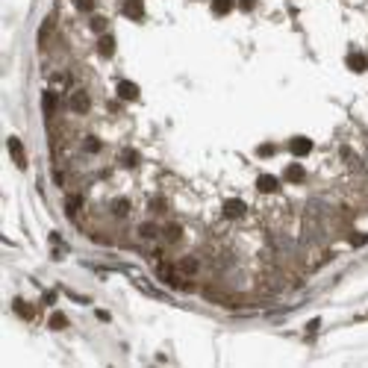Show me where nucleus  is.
<instances>
[{
    "label": "nucleus",
    "mask_w": 368,
    "mask_h": 368,
    "mask_svg": "<svg viewBox=\"0 0 368 368\" xmlns=\"http://www.w3.org/2000/svg\"><path fill=\"white\" fill-rule=\"evenodd\" d=\"M9 153H12V159H15V165L18 168H27V153H24V144H21V138H15V136H9Z\"/></svg>",
    "instance_id": "1"
},
{
    "label": "nucleus",
    "mask_w": 368,
    "mask_h": 368,
    "mask_svg": "<svg viewBox=\"0 0 368 368\" xmlns=\"http://www.w3.org/2000/svg\"><path fill=\"white\" fill-rule=\"evenodd\" d=\"M221 212H224L227 221H236V218L245 215V203H242L239 197H230V200H224V209H221Z\"/></svg>",
    "instance_id": "2"
},
{
    "label": "nucleus",
    "mask_w": 368,
    "mask_h": 368,
    "mask_svg": "<svg viewBox=\"0 0 368 368\" xmlns=\"http://www.w3.org/2000/svg\"><path fill=\"white\" fill-rule=\"evenodd\" d=\"M71 109L80 112V115H86V112L92 109V100H89V94H86L83 89H77V92L71 94Z\"/></svg>",
    "instance_id": "3"
},
{
    "label": "nucleus",
    "mask_w": 368,
    "mask_h": 368,
    "mask_svg": "<svg viewBox=\"0 0 368 368\" xmlns=\"http://www.w3.org/2000/svg\"><path fill=\"white\" fill-rule=\"evenodd\" d=\"M289 150H292L295 156H307L309 150H312V141H309L307 136H295V138L289 141Z\"/></svg>",
    "instance_id": "4"
},
{
    "label": "nucleus",
    "mask_w": 368,
    "mask_h": 368,
    "mask_svg": "<svg viewBox=\"0 0 368 368\" xmlns=\"http://www.w3.org/2000/svg\"><path fill=\"white\" fill-rule=\"evenodd\" d=\"M124 15L133 18V21H141V18H144V3H141V0H127V3H124Z\"/></svg>",
    "instance_id": "5"
},
{
    "label": "nucleus",
    "mask_w": 368,
    "mask_h": 368,
    "mask_svg": "<svg viewBox=\"0 0 368 368\" xmlns=\"http://www.w3.org/2000/svg\"><path fill=\"white\" fill-rule=\"evenodd\" d=\"M97 53H100V56H112V53H115V39H112L109 33H103V36L97 39Z\"/></svg>",
    "instance_id": "6"
},
{
    "label": "nucleus",
    "mask_w": 368,
    "mask_h": 368,
    "mask_svg": "<svg viewBox=\"0 0 368 368\" xmlns=\"http://www.w3.org/2000/svg\"><path fill=\"white\" fill-rule=\"evenodd\" d=\"M118 97H121V100H136V97H138V89H136V83L121 80V83H118Z\"/></svg>",
    "instance_id": "7"
},
{
    "label": "nucleus",
    "mask_w": 368,
    "mask_h": 368,
    "mask_svg": "<svg viewBox=\"0 0 368 368\" xmlns=\"http://www.w3.org/2000/svg\"><path fill=\"white\" fill-rule=\"evenodd\" d=\"M256 188H259V191H265V194H274V191L280 188V183H277L271 174H262V177L256 180Z\"/></svg>",
    "instance_id": "8"
},
{
    "label": "nucleus",
    "mask_w": 368,
    "mask_h": 368,
    "mask_svg": "<svg viewBox=\"0 0 368 368\" xmlns=\"http://www.w3.org/2000/svg\"><path fill=\"white\" fill-rule=\"evenodd\" d=\"M138 236L141 239H156V236H162V230L153 221H144V224H138Z\"/></svg>",
    "instance_id": "9"
},
{
    "label": "nucleus",
    "mask_w": 368,
    "mask_h": 368,
    "mask_svg": "<svg viewBox=\"0 0 368 368\" xmlns=\"http://www.w3.org/2000/svg\"><path fill=\"white\" fill-rule=\"evenodd\" d=\"M180 236H183V227L180 224H165L162 227V239L165 242H180Z\"/></svg>",
    "instance_id": "10"
},
{
    "label": "nucleus",
    "mask_w": 368,
    "mask_h": 368,
    "mask_svg": "<svg viewBox=\"0 0 368 368\" xmlns=\"http://www.w3.org/2000/svg\"><path fill=\"white\" fill-rule=\"evenodd\" d=\"M177 268H180V274H188V277H191V274H197V268H200V265H197V259H194V256H183V259L177 262Z\"/></svg>",
    "instance_id": "11"
},
{
    "label": "nucleus",
    "mask_w": 368,
    "mask_h": 368,
    "mask_svg": "<svg viewBox=\"0 0 368 368\" xmlns=\"http://www.w3.org/2000/svg\"><path fill=\"white\" fill-rule=\"evenodd\" d=\"M112 215H115V218H127V215H130V200H127V197L112 200Z\"/></svg>",
    "instance_id": "12"
},
{
    "label": "nucleus",
    "mask_w": 368,
    "mask_h": 368,
    "mask_svg": "<svg viewBox=\"0 0 368 368\" xmlns=\"http://www.w3.org/2000/svg\"><path fill=\"white\" fill-rule=\"evenodd\" d=\"M304 177H307V171H304L301 165H289V168H286V180H289V183H304Z\"/></svg>",
    "instance_id": "13"
},
{
    "label": "nucleus",
    "mask_w": 368,
    "mask_h": 368,
    "mask_svg": "<svg viewBox=\"0 0 368 368\" xmlns=\"http://www.w3.org/2000/svg\"><path fill=\"white\" fill-rule=\"evenodd\" d=\"M42 106H45V115H53L56 112V94L53 92H45L42 94Z\"/></svg>",
    "instance_id": "14"
},
{
    "label": "nucleus",
    "mask_w": 368,
    "mask_h": 368,
    "mask_svg": "<svg viewBox=\"0 0 368 368\" xmlns=\"http://www.w3.org/2000/svg\"><path fill=\"white\" fill-rule=\"evenodd\" d=\"M348 68H351V71H366L368 62H366L363 53H351V56H348Z\"/></svg>",
    "instance_id": "15"
},
{
    "label": "nucleus",
    "mask_w": 368,
    "mask_h": 368,
    "mask_svg": "<svg viewBox=\"0 0 368 368\" xmlns=\"http://www.w3.org/2000/svg\"><path fill=\"white\" fill-rule=\"evenodd\" d=\"M12 309H15L21 318H33V307H30V304H24L21 298H15V301H12Z\"/></svg>",
    "instance_id": "16"
},
{
    "label": "nucleus",
    "mask_w": 368,
    "mask_h": 368,
    "mask_svg": "<svg viewBox=\"0 0 368 368\" xmlns=\"http://www.w3.org/2000/svg\"><path fill=\"white\" fill-rule=\"evenodd\" d=\"M50 30H53V18H47V21L42 24V30H39V45H42V47L47 45V39H50Z\"/></svg>",
    "instance_id": "17"
},
{
    "label": "nucleus",
    "mask_w": 368,
    "mask_h": 368,
    "mask_svg": "<svg viewBox=\"0 0 368 368\" xmlns=\"http://www.w3.org/2000/svg\"><path fill=\"white\" fill-rule=\"evenodd\" d=\"M83 150H86V153H97V150H100V138L86 136V138H83Z\"/></svg>",
    "instance_id": "18"
},
{
    "label": "nucleus",
    "mask_w": 368,
    "mask_h": 368,
    "mask_svg": "<svg viewBox=\"0 0 368 368\" xmlns=\"http://www.w3.org/2000/svg\"><path fill=\"white\" fill-rule=\"evenodd\" d=\"M233 9V0H212V12L215 15H227Z\"/></svg>",
    "instance_id": "19"
},
{
    "label": "nucleus",
    "mask_w": 368,
    "mask_h": 368,
    "mask_svg": "<svg viewBox=\"0 0 368 368\" xmlns=\"http://www.w3.org/2000/svg\"><path fill=\"white\" fill-rule=\"evenodd\" d=\"M121 165L136 168V165H138V153H136V150H124V153H121Z\"/></svg>",
    "instance_id": "20"
},
{
    "label": "nucleus",
    "mask_w": 368,
    "mask_h": 368,
    "mask_svg": "<svg viewBox=\"0 0 368 368\" xmlns=\"http://www.w3.org/2000/svg\"><path fill=\"white\" fill-rule=\"evenodd\" d=\"M80 206H83V197H80V194H68V206H65V209H68V215H74Z\"/></svg>",
    "instance_id": "21"
},
{
    "label": "nucleus",
    "mask_w": 368,
    "mask_h": 368,
    "mask_svg": "<svg viewBox=\"0 0 368 368\" xmlns=\"http://www.w3.org/2000/svg\"><path fill=\"white\" fill-rule=\"evenodd\" d=\"M50 327H53V330H65V327H68V318H65L62 312L50 315Z\"/></svg>",
    "instance_id": "22"
},
{
    "label": "nucleus",
    "mask_w": 368,
    "mask_h": 368,
    "mask_svg": "<svg viewBox=\"0 0 368 368\" xmlns=\"http://www.w3.org/2000/svg\"><path fill=\"white\" fill-rule=\"evenodd\" d=\"M74 6L80 12H94V0H74Z\"/></svg>",
    "instance_id": "23"
},
{
    "label": "nucleus",
    "mask_w": 368,
    "mask_h": 368,
    "mask_svg": "<svg viewBox=\"0 0 368 368\" xmlns=\"http://www.w3.org/2000/svg\"><path fill=\"white\" fill-rule=\"evenodd\" d=\"M92 30L103 33V30H106V18H97V15H94V18H92Z\"/></svg>",
    "instance_id": "24"
},
{
    "label": "nucleus",
    "mask_w": 368,
    "mask_h": 368,
    "mask_svg": "<svg viewBox=\"0 0 368 368\" xmlns=\"http://www.w3.org/2000/svg\"><path fill=\"white\" fill-rule=\"evenodd\" d=\"M150 209H153V212H162V209H165V200H162V197L150 200Z\"/></svg>",
    "instance_id": "25"
},
{
    "label": "nucleus",
    "mask_w": 368,
    "mask_h": 368,
    "mask_svg": "<svg viewBox=\"0 0 368 368\" xmlns=\"http://www.w3.org/2000/svg\"><path fill=\"white\" fill-rule=\"evenodd\" d=\"M56 301V292H45V304H53Z\"/></svg>",
    "instance_id": "26"
},
{
    "label": "nucleus",
    "mask_w": 368,
    "mask_h": 368,
    "mask_svg": "<svg viewBox=\"0 0 368 368\" xmlns=\"http://www.w3.org/2000/svg\"><path fill=\"white\" fill-rule=\"evenodd\" d=\"M239 6L242 9H253V0H239Z\"/></svg>",
    "instance_id": "27"
}]
</instances>
